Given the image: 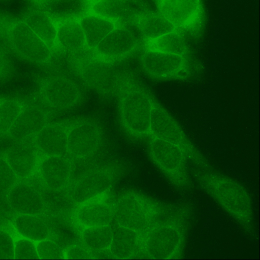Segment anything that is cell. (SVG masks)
<instances>
[{"label":"cell","mask_w":260,"mask_h":260,"mask_svg":"<svg viewBox=\"0 0 260 260\" xmlns=\"http://www.w3.org/2000/svg\"><path fill=\"white\" fill-rule=\"evenodd\" d=\"M187 214L184 208L156 202L134 192L122 195L113 204V219L142 235L159 222Z\"/></svg>","instance_id":"1"},{"label":"cell","mask_w":260,"mask_h":260,"mask_svg":"<svg viewBox=\"0 0 260 260\" xmlns=\"http://www.w3.org/2000/svg\"><path fill=\"white\" fill-rule=\"evenodd\" d=\"M196 171L203 189L242 225L250 226L253 220L252 205L244 187L236 181L213 171L208 166Z\"/></svg>","instance_id":"2"},{"label":"cell","mask_w":260,"mask_h":260,"mask_svg":"<svg viewBox=\"0 0 260 260\" xmlns=\"http://www.w3.org/2000/svg\"><path fill=\"white\" fill-rule=\"evenodd\" d=\"M188 216L159 222L143 234L144 254L152 259H174L181 256L186 238Z\"/></svg>","instance_id":"3"},{"label":"cell","mask_w":260,"mask_h":260,"mask_svg":"<svg viewBox=\"0 0 260 260\" xmlns=\"http://www.w3.org/2000/svg\"><path fill=\"white\" fill-rule=\"evenodd\" d=\"M0 38L27 61L42 63L51 58L52 50L22 19L0 14Z\"/></svg>","instance_id":"4"},{"label":"cell","mask_w":260,"mask_h":260,"mask_svg":"<svg viewBox=\"0 0 260 260\" xmlns=\"http://www.w3.org/2000/svg\"><path fill=\"white\" fill-rule=\"evenodd\" d=\"M149 151L153 161L172 184L183 189L191 187L187 166L189 160L181 146L152 137L149 143Z\"/></svg>","instance_id":"5"},{"label":"cell","mask_w":260,"mask_h":260,"mask_svg":"<svg viewBox=\"0 0 260 260\" xmlns=\"http://www.w3.org/2000/svg\"><path fill=\"white\" fill-rule=\"evenodd\" d=\"M154 101L144 89L130 86L120 99L119 112L125 128L136 136L149 134L151 109Z\"/></svg>","instance_id":"6"},{"label":"cell","mask_w":260,"mask_h":260,"mask_svg":"<svg viewBox=\"0 0 260 260\" xmlns=\"http://www.w3.org/2000/svg\"><path fill=\"white\" fill-rule=\"evenodd\" d=\"M158 12L176 28L197 35L205 21L202 0H153Z\"/></svg>","instance_id":"7"},{"label":"cell","mask_w":260,"mask_h":260,"mask_svg":"<svg viewBox=\"0 0 260 260\" xmlns=\"http://www.w3.org/2000/svg\"><path fill=\"white\" fill-rule=\"evenodd\" d=\"M152 137L162 139L181 146L192 162L203 156L187 140L179 125L166 110L155 102L151 109L149 133Z\"/></svg>","instance_id":"8"},{"label":"cell","mask_w":260,"mask_h":260,"mask_svg":"<svg viewBox=\"0 0 260 260\" xmlns=\"http://www.w3.org/2000/svg\"><path fill=\"white\" fill-rule=\"evenodd\" d=\"M141 63L148 74L159 79H183L191 72L186 56L147 49L142 54Z\"/></svg>","instance_id":"9"},{"label":"cell","mask_w":260,"mask_h":260,"mask_svg":"<svg viewBox=\"0 0 260 260\" xmlns=\"http://www.w3.org/2000/svg\"><path fill=\"white\" fill-rule=\"evenodd\" d=\"M40 94L47 104L58 109L74 107L81 98L78 86L72 80L60 75L50 76L44 79Z\"/></svg>","instance_id":"10"},{"label":"cell","mask_w":260,"mask_h":260,"mask_svg":"<svg viewBox=\"0 0 260 260\" xmlns=\"http://www.w3.org/2000/svg\"><path fill=\"white\" fill-rule=\"evenodd\" d=\"M113 62L98 56L85 59L79 63L78 72L83 80L90 87L107 92L114 88L120 79L118 68L114 66Z\"/></svg>","instance_id":"11"},{"label":"cell","mask_w":260,"mask_h":260,"mask_svg":"<svg viewBox=\"0 0 260 260\" xmlns=\"http://www.w3.org/2000/svg\"><path fill=\"white\" fill-rule=\"evenodd\" d=\"M102 135L99 126L88 120L69 125L67 135L68 153L76 158L93 154L98 148Z\"/></svg>","instance_id":"12"},{"label":"cell","mask_w":260,"mask_h":260,"mask_svg":"<svg viewBox=\"0 0 260 260\" xmlns=\"http://www.w3.org/2000/svg\"><path fill=\"white\" fill-rule=\"evenodd\" d=\"M130 28L117 25L107 35L94 49L96 56L114 61L131 53L141 42Z\"/></svg>","instance_id":"13"},{"label":"cell","mask_w":260,"mask_h":260,"mask_svg":"<svg viewBox=\"0 0 260 260\" xmlns=\"http://www.w3.org/2000/svg\"><path fill=\"white\" fill-rule=\"evenodd\" d=\"M73 218L81 229L110 224L113 219V205L107 192L77 205Z\"/></svg>","instance_id":"14"},{"label":"cell","mask_w":260,"mask_h":260,"mask_svg":"<svg viewBox=\"0 0 260 260\" xmlns=\"http://www.w3.org/2000/svg\"><path fill=\"white\" fill-rule=\"evenodd\" d=\"M112 182V177L109 171L103 169L92 171L73 183L68 195L77 206L108 192Z\"/></svg>","instance_id":"15"},{"label":"cell","mask_w":260,"mask_h":260,"mask_svg":"<svg viewBox=\"0 0 260 260\" xmlns=\"http://www.w3.org/2000/svg\"><path fill=\"white\" fill-rule=\"evenodd\" d=\"M72 166L70 160L64 155L45 156L39 166L40 178L49 190H63L70 181Z\"/></svg>","instance_id":"16"},{"label":"cell","mask_w":260,"mask_h":260,"mask_svg":"<svg viewBox=\"0 0 260 260\" xmlns=\"http://www.w3.org/2000/svg\"><path fill=\"white\" fill-rule=\"evenodd\" d=\"M69 127L62 123L46 124L34 137L38 151L44 156H66Z\"/></svg>","instance_id":"17"},{"label":"cell","mask_w":260,"mask_h":260,"mask_svg":"<svg viewBox=\"0 0 260 260\" xmlns=\"http://www.w3.org/2000/svg\"><path fill=\"white\" fill-rule=\"evenodd\" d=\"M37 150L34 142L32 143L30 138H27L8 150L6 161L16 176L25 178L33 173L38 162Z\"/></svg>","instance_id":"18"},{"label":"cell","mask_w":260,"mask_h":260,"mask_svg":"<svg viewBox=\"0 0 260 260\" xmlns=\"http://www.w3.org/2000/svg\"><path fill=\"white\" fill-rule=\"evenodd\" d=\"M112 243L109 251L117 258H129L142 251L143 236L125 228L114 220L110 223Z\"/></svg>","instance_id":"19"},{"label":"cell","mask_w":260,"mask_h":260,"mask_svg":"<svg viewBox=\"0 0 260 260\" xmlns=\"http://www.w3.org/2000/svg\"><path fill=\"white\" fill-rule=\"evenodd\" d=\"M8 204L19 214H39L44 207L40 194L29 185L24 183L15 184L8 194Z\"/></svg>","instance_id":"20"},{"label":"cell","mask_w":260,"mask_h":260,"mask_svg":"<svg viewBox=\"0 0 260 260\" xmlns=\"http://www.w3.org/2000/svg\"><path fill=\"white\" fill-rule=\"evenodd\" d=\"M90 5L91 12L116 23L145 11L139 10L138 4L133 0H93Z\"/></svg>","instance_id":"21"},{"label":"cell","mask_w":260,"mask_h":260,"mask_svg":"<svg viewBox=\"0 0 260 260\" xmlns=\"http://www.w3.org/2000/svg\"><path fill=\"white\" fill-rule=\"evenodd\" d=\"M22 19L52 51L56 44L57 24L52 17L42 9H32Z\"/></svg>","instance_id":"22"},{"label":"cell","mask_w":260,"mask_h":260,"mask_svg":"<svg viewBox=\"0 0 260 260\" xmlns=\"http://www.w3.org/2000/svg\"><path fill=\"white\" fill-rule=\"evenodd\" d=\"M86 46L94 50L101 41L116 26L114 22L92 12L83 15L79 19Z\"/></svg>","instance_id":"23"},{"label":"cell","mask_w":260,"mask_h":260,"mask_svg":"<svg viewBox=\"0 0 260 260\" xmlns=\"http://www.w3.org/2000/svg\"><path fill=\"white\" fill-rule=\"evenodd\" d=\"M46 124L47 116L42 110L36 107L24 106L10 133L21 139L32 138Z\"/></svg>","instance_id":"24"},{"label":"cell","mask_w":260,"mask_h":260,"mask_svg":"<svg viewBox=\"0 0 260 260\" xmlns=\"http://www.w3.org/2000/svg\"><path fill=\"white\" fill-rule=\"evenodd\" d=\"M56 45L69 52L79 51L86 46L79 20L67 19L57 24Z\"/></svg>","instance_id":"25"},{"label":"cell","mask_w":260,"mask_h":260,"mask_svg":"<svg viewBox=\"0 0 260 260\" xmlns=\"http://www.w3.org/2000/svg\"><path fill=\"white\" fill-rule=\"evenodd\" d=\"M137 26L145 42L177 29L158 12L149 11L137 17Z\"/></svg>","instance_id":"26"},{"label":"cell","mask_w":260,"mask_h":260,"mask_svg":"<svg viewBox=\"0 0 260 260\" xmlns=\"http://www.w3.org/2000/svg\"><path fill=\"white\" fill-rule=\"evenodd\" d=\"M145 49L186 57L188 52L184 32L178 29L146 41Z\"/></svg>","instance_id":"27"},{"label":"cell","mask_w":260,"mask_h":260,"mask_svg":"<svg viewBox=\"0 0 260 260\" xmlns=\"http://www.w3.org/2000/svg\"><path fill=\"white\" fill-rule=\"evenodd\" d=\"M80 238L82 243L93 254L109 251L112 240L110 224L82 228Z\"/></svg>","instance_id":"28"},{"label":"cell","mask_w":260,"mask_h":260,"mask_svg":"<svg viewBox=\"0 0 260 260\" xmlns=\"http://www.w3.org/2000/svg\"><path fill=\"white\" fill-rule=\"evenodd\" d=\"M14 226L23 238L34 242L49 239L50 236L48 226L36 215L19 214L14 220Z\"/></svg>","instance_id":"29"},{"label":"cell","mask_w":260,"mask_h":260,"mask_svg":"<svg viewBox=\"0 0 260 260\" xmlns=\"http://www.w3.org/2000/svg\"><path fill=\"white\" fill-rule=\"evenodd\" d=\"M24 104L15 99L0 102V135L8 134L16 123Z\"/></svg>","instance_id":"30"},{"label":"cell","mask_w":260,"mask_h":260,"mask_svg":"<svg viewBox=\"0 0 260 260\" xmlns=\"http://www.w3.org/2000/svg\"><path fill=\"white\" fill-rule=\"evenodd\" d=\"M36 248L39 259L65 258L63 249L49 239L37 242Z\"/></svg>","instance_id":"31"},{"label":"cell","mask_w":260,"mask_h":260,"mask_svg":"<svg viewBox=\"0 0 260 260\" xmlns=\"http://www.w3.org/2000/svg\"><path fill=\"white\" fill-rule=\"evenodd\" d=\"M15 259H39L36 244L26 238L18 239L14 244Z\"/></svg>","instance_id":"32"},{"label":"cell","mask_w":260,"mask_h":260,"mask_svg":"<svg viewBox=\"0 0 260 260\" xmlns=\"http://www.w3.org/2000/svg\"><path fill=\"white\" fill-rule=\"evenodd\" d=\"M14 239L7 231L0 229V259L14 258Z\"/></svg>","instance_id":"33"},{"label":"cell","mask_w":260,"mask_h":260,"mask_svg":"<svg viewBox=\"0 0 260 260\" xmlns=\"http://www.w3.org/2000/svg\"><path fill=\"white\" fill-rule=\"evenodd\" d=\"M64 252L65 258L67 259H87L93 256L82 243L71 245L64 250Z\"/></svg>","instance_id":"34"},{"label":"cell","mask_w":260,"mask_h":260,"mask_svg":"<svg viewBox=\"0 0 260 260\" xmlns=\"http://www.w3.org/2000/svg\"><path fill=\"white\" fill-rule=\"evenodd\" d=\"M9 69L8 57L2 49L0 48V78L4 76Z\"/></svg>","instance_id":"35"},{"label":"cell","mask_w":260,"mask_h":260,"mask_svg":"<svg viewBox=\"0 0 260 260\" xmlns=\"http://www.w3.org/2000/svg\"><path fill=\"white\" fill-rule=\"evenodd\" d=\"M30 1L34 3L38 4H43L44 2L46 1L47 0H30Z\"/></svg>","instance_id":"36"}]
</instances>
